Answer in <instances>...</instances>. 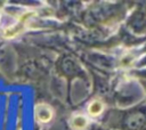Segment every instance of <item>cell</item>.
Instances as JSON below:
<instances>
[{"label":"cell","mask_w":146,"mask_h":130,"mask_svg":"<svg viewBox=\"0 0 146 130\" xmlns=\"http://www.w3.org/2000/svg\"><path fill=\"white\" fill-rule=\"evenodd\" d=\"M54 112L51 109V107L44 103H40L36 104L34 107V116L35 120L40 123H47L52 119Z\"/></svg>","instance_id":"6da1fadb"},{"label":"cell","mask_w":146,"mask_h":130,"mask_svg":"<svg viewBox=\"0 0 146 130\" xmlns=\"http://www.w3.org/2000/svg\"><path fill=\"white\" fill-rule=\"evenodd\" d=\"M70 124H71V128L73 130H83L88 125V120L84 115L78 114V115L72 116V119L70 121Z\"/></svg>","instance_id":"7a4b0ae2"},{"label":"cell","mask_w":146,"mask_h":130,"mask_svg":"<svg viewBox=\"0 0 146 130\" xmlns=\"http://www.w3.org/2000/svg\"><path fill=\"white\" fill-rule=\"evenodd\" d=\"M103 111H104V104L98 99L92 100L88 106V113L91 116H98L103 113Z\"/></svg>","instance_id":"3957f363"},{"label":"cell","mask_w":146,"mask_h":130,"mask_svg":"<svg viewBox=\"0 0 146 130\" xmlns=\"http://www.w3.org/2000/svg\"><path fill=\"white\" fill-rule=\"evenodd\" d=\"M26 16H29V15H26ZM26 16H24V18L22 17V21H21L19 23H17L15 26L8 27V29L5 31V36H6V38H11V36L17 35V34L23 30V25H24V22H25Z\"/></svg>","instance_id":"277c9868"}]
</instances>
